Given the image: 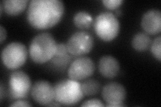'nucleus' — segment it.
I'll use <instances>...</instances> for the list:
<instances>
[{
    "instance_id": "1",
    "label": "nucleus",
    "mask_w": 161,
    "mask_h": 107,
    "mask_svg": "<svg viewBox=\"0 0 161 107\" xmlns=\"http://www.w3.org/2000/svg\"><path fill=\"white\" fill-rule=\"evenodd\" d=\"M64 12L60 0H32L27 11V19L32 26L38 29L50 28L57 24Z\"/></svg>"
},
{
    "instance_id": "2",
    "label": "nucleus",
    "mask_w": 161,
    "mask_h": 107,
    "mask_svg": "<svg viewBox=\"0 0 161 107\" xmlns=\"http://www.w3.org/2000/svg\"><path fill=\"white\" fill-rule=\"evenodd\" d=\"M57 43L52 34L40 33L32 40L29 54L32 60L38 64H43L52 60L57 51Z\"/></svg>"
},
{
    "instance_id": "3",
    "label": "nucleus",
    "mask_w": 161,
    "mask_h": 107,
    "mask_svg": "<svg viewBox=\"0 0 161 107\" xmlns=\"http://www.w3.org/2000/svg\"><path fill=\"white\" fill-rule=\"evenodd\" d=\"M54 100L60 104L73 106L81 100L84 94L80 84L72 79H63L54 86Z\"/></svg>"
},
{
    "instance_id": "4",
    "label": "nucleus",
    "mask_w": 161,
    "mask_h": 107,
    "mask_svg": "<svg viewBox=\"0 0 161 107\" xmlns=\"http://www.w3.org/2000/svg\"><path fill=\"white\" fill-rule=\"evenodd\" d=\"M119 29V20L112 12H102L95 19V32L103 41L109 42L114 40L118 35Z\"/></svg>"
},
{
    "instance_id": "5",
    "label": "nucleus",
    "mask_w": 161,
    "mask_h": 107,
    "mask_svg": "<svg viewBox=\"0 0 161 107\" xmlns=\"http://www.w3.org/2000/svg\"><path fill=\"white\" fill-rule=\"evenodd\" d=\"M28 56V50L24 44L13 42L5 46L2 52V60L9 69H18L25 64Z\"/></svg>"
},
{
    "instance_id": "6",
    "label": "nucleus",
    "mask_w": 161,
    "mask_h": 107,
    "mask_svg": "<svg viewBox=\"0 0 161 107\" xmlns=\"http://www.w3.org/2000/svg\"><path fill=\"white\" fill-rule=\"evenodd\" d=\"M94 40L92 35L85 31L74 33L67 42L68 52L75 56H81L92 50Z\"/></svg>"
},
{
    "instance_id": "7",
    "label": "nucleus",
    "mask_w": 161,
    "mask_h": 107,
    "mask_svg": "<svg viewBox=\"0 0 161 107\" xmlns=\"http://www.w3.org/2000/svg\"><path fill=\"white\" fill-rule=\"evenodd\" d=\"M9 90L14 99H24L31 90V80L29 76L21 70L14 71L9 77Z\"/></svg>"
},
{
    "instance_id": "8",
    "label": "nucleus",
    "mask_w": 161,
    "mask_h": 107,
    "mask_svg": "<svg viewBox=\"0 0 161 107\" xmlns=\"http://www.w3.org/2000/svg\"><path fill=\"white\" fill-rule=\"evenodd\" d=\"M95 64L89 57L80 56L73 60L68 69L69 78L79 81L88 78L95 71Z\"/></svg>"
},
{
    "instance_id": "9",
    "label": "nucleus",
    "mask_w": 161,
    "mask_h": 107,
    "mask_svg": "<svg viewBox=\"0 0 161 107\" xmlns=\"http://www.w3.org/2000/svg\"><path fill=\"white\" fill-rule=\"evenodd\" d=\"M102 94L106 106H125L123 103L126 98V90L122 84L115 82L108 83L103 87Z\"/></svg>"
},
{
    "instance_id": "10",
    "label": "nucleus",
    "mask_w": 161,
    "mask_h": 107,
    "mask_svg": "<svg viewBox=\"0 0 161 107\" xmlns=\"http://www.w3.org/2000/svg\"><path fill=\"white\" fill-rule=\"evenodd\" d=\"M31 95L36 103L48 106L54 100V86L47 80H37L32 86Z\"/></svg>"
},
{
    "instance_id": "11",
    "label": "nucleus",
    "mask_w": 161,
    "mask_h": 107,
    "mask_svg": "<svg viewBox=\"0 0 161 107\" xmlns=\"http://www.w3.org/2000/svg\"><path fill=\"white\" fill-rule=\"evenodd\" d=\"M141 26L147 34L155 35L161 32V12L158 9H150L145 12L141 20Z\"/></svg>"
},
{
    "instance_id": "12",
    "label": "nucleus",
    "mask_w": 161,
    "mask_h": 107,
    "mask_svg": "<svg viewBox=\"0 0 161 107\" xmlns=\"http://www.w3.org/2000/svg\"><path fill=\"white\" fill-rule=\"evenodd\" d=\"M119 62L112 56H103L99 61V71L105 78H113L115 77L119 73Z\"/></svg>"
},
{
    "instance_id": "13",
    "label": "nucleus",
    "mask_w": 161,
    "mask_h": 107,
    "mask_svg": "<svg viewBox=\"0 0 161 107\" xmlns=\"http://www.w3.org/2000/svg\"><path fill=\"white\" fill-rule=\"evenodd\" d=\"M28 3V0H3L2 2L5 12L11 16L22 13L26 9Z\"/></svg>"
},
{
    "instance_id": "14",
    "label": "nucleus",
    "mask_w": 161,
    "mask_h": 107,
    "mask_svg": "<svg viewBox=\"0 0 161 107\" xmlns=\"http://www.w3.org/2000/svg\"><path fill=\"white\" fill-rule=\"evenodd\" d=\"M152 44V40L147 33L138 32L134 35L132 40V45L134 50L138 52L147 50Z\"/></svg>"
},
{
    "instance_id": "15",
    "label": "nucleus",
    "mask_w": 161,
    "mask_h": 107,
    "mask_svg": "<svg viewBox=\"0 0 161 107\" xmlns=\"http://www.w3.org/2000/svg\"><path fill=\"white\" fill-rule=\"evenodd\" d=\"M93 19L91 15L84 11H80L75 13L73 18L74 24L78 28L87 29L92 24Z\"/></svg>"
},
{
    "instance_id": "16",
    "label": "nucleus",
    "mask_w": 161,
    "mask_h": 107,
    "mask_svg": "<svg viewBox=\"0 0 161 107\" xmlns=\"http://www.w3.org/2000/svg\"><path fill=\"white\" fill-rule=\"evenodd\" d=\"M84 96H92L99 93L101 89V85L97 80L90 78L85 80L80 84Z\"/></svg>"
},
{
    "instance_id": "17",
    "label": "nucleus",
    "mask_w": 161,
    "mask_h": 107,
    "mask_svg": "<svg viewBox=\"0 0 161 107\" xmlns=\"http://www.w3.org/2000/svg\"><path fill=\"white\" fill-rule=\"evenodd\" d=\"M67 45L63 43H60L57 44V51L54 56L53 58V62L57 65H63L67 63L69 60Z\"/></svg>"
},
{
    "instance_id": "18",
    "label": "nucleus",
    "mask_w": 161,
    "mask_h": 107,
    "mask_svg": "<svg viewBox=\"0 0 161 107\" xmlns=\"http://www.w3.org/2000/svg\"><path fill=\"white\" fill-rule=\"evenodd\" d=\"M151 52L154 57L159 62L161 61V36L158 35L156 38L150 45Z\"/></svg>"
},
{
    "instance_id": "19",
    "label": "nucleus",
    "mask_w": 161,
    "mask_h": 107,
    "mask_svg": "<svg viewBox=\"0 0 161 107\" xmlns=\"http://www.w3.org/2000/svg\"><path fill=\"white\" fill-rule=\"evenodd\" d=\"M102 2L105 8L109 9H115L121 6L123 1L122 0H103Z\"/></svg>"
},
{
    "instance_id": "20",
    "label": "nucleus",
    "mask_w": 161,
    "mask_h": 107,
    "mask_svg": "<svg viewBox=\"0 0 161 107\" xmlns=\"http://www.w3.org/2000/svg\"><path fill=\"white\" fill-rule=\"evenodd\" d=\"M81 106H104V104L100 100L93 99L83 102Z\"/></svg>"
},
{
    "instance_id": "21",
    "label": "nucleus",
    "mask_w": 161,
    "mask_h": 107,
    "mask_svg": "<svg viewBox=\"0 0 161 107\" xmlns=\"http://www.w3.org/2000/svg\"><path fill=\"white\" fill-rule=\"evenodd\" d=\"M10 106H32V104H30L28 102L23 100L22 99H19L14 102L12 104L9 105Z\"/></svg>"
},
{
    "instance_id": "22",
    "label": "nucleus",
    "mask_w": 161,
    "mask_h": 107,
    "mask_svg": "<svg viewBox=\"0 0 161 107\" xmlns=\"http://www.w3.org/2000/svg\"><path fill=\"white\" fill-rule=\"evenodd\" d=\"M0 34H1V38H0V42H1V44L6 39L7 36V32L6 29L3 28L2 25H0Z\"/></svg>"
},
{
    "instance_id": "23",
    "label": "nucleus",
    "mask_w": 161,
    "mask_h": 107,
    "mask_svg": "<svg viewBox=\"0 0 161 107\" xmlns=\"http://www.w3.org/2000/svg\"><path fill=\"white\" fill-rule=\"evenodd\" d=\"M4 86L2 83L0 84V100H2L3 96H4Z\"/></svg>"
},
{
    "instance_id": "24",
    "label": "nucleus",
    "mask_w": 161,
    "mask_h": 107,
    "mask_svg": "<svg viewBox=\"0 0 161 107\" xmlns=\"http://www.w3.org/2000/svg\"><path fill=\"white\" fill-rule=\"evenodd\" d=\"M115 13H116V14L118 15V16H119V15L121 14V13H122V12H121V10L118 9V10H116V12H115Z\"/></svg>"
}]
</instances>
